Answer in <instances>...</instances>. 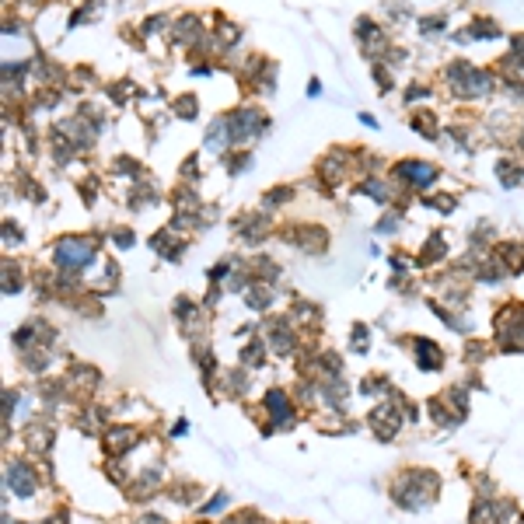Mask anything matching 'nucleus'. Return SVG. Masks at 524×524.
I'll use <instances>...</instances> for the list:
<instances>
[{
  "mask_svg": "<svg viewBox=\"0 0 524 524\" xmlns=\"http://www.w3.org/2000/svg\"><path fill=\"white\" fill-rule=\"evenodd\" d=\"M262 129H266V119H262L259 112H252V108L234 112V115H231V122H227L231 140H245V136H255V133H262Z\"/></svg>",
  "mask_w": 524,
  "mask_h": 524,
  "instance_id": "f03ea898",
  "label": "nucleus"
},
{
  "mask_svg": "<svg viewBox=\"0 0 524 524\" xmlns=\"http://www.w3.org/2000/svg\"><path fill=\"white\" fill-rule=\"evenodd\" d=\"M133 440H136V433H133V430H126V433H108V447H112V451H119L122 444L129 447Z\"/></svg>",
  "mask_w": 524,
  "mask_h": 524,
  "instance_id": "423d86ee",
  "label": "nucleus"
},
{
  "mask_svg": "<svg viewBox=\"0 0 524 524\" xmlns=\"http://www.w3.org/2000/svg\"><path fill=\"white\" fill-rule=\"evenodd\" d=\"M91 245L88 241H77V238H63L60 245H56V262L63 266V269H81V266H88L91 262Z\"/></svg>",
  "mask_w": 524,
  "mask_h": 524,
  "instance_id": "f257e3e1",
  "label": "nucleus"
},
{
  "mask_svg": "<svg viewBox=\"0 0 524 524\" xmlns=\"http://www.w3.org/2000/svg\"><path fill=\"white\" fill-rule=\"evenodd\" d=\"M179 112H186V115L193 119V115H196V102H193V98H186V102H179Z\"/></svg>",
  "mask_w": 524,
  "mask_h": 524,
  "instance_id": "6e6552de",
  "label": "nucleus"
},
{
  "mask_svg": "<svg viewBox=\"0 0 524 524\" xmlns=\"http://www.w3.org/2000/svg\"><path fill=\"white\" fill-rule=\"evenodd\" d=\"M399 175H409L413 186H430L437 179V172L430 165H419V161H409V165H399Z\"/></svg>",
  "mask_w": 524,
  "mask_h": 524,
  "instance_id": "20e7f679",
  "label": "nucleus"
},
{
  "mask_svg": "<svg viewBox=\"0 0 524 524\" xmlns=\"http://www.w3.org/2000/svg\"><path fill=\"white\" fill-rule=\"evenodd\" d=\"M7 483H11V490H18L21 497H28V493H32V486H35V475L28 472V465H25V461H14V465L7 468Z\"/></svg>",
  "mask_w": 524,
  "mask_h": 524,
  "instance_id": "7ed1b4c3",
  "label": "nucleus"
},
{
  "mask_svg": "<svg viewBox=\"0 0 524 524\" xmlns=\"http://www.w3.org/2000/svg\"><path fill=\"white\" fill-rule=\"evenodd\" d=\"M266 406H269V413H273V419H276V423H283V419L290 416L283 392H269V395H266Z\"/></svg>",
  "mask_w": 524,
  "mask_h": 524,
  "instance_id": "39448f33",
  "label": "nucleus"
},
{
  "mask_svg": "<svg viewBox=\"0 0 524 524\" xmlns=\"http://www.w3.org/2000/svg\"><path fill=\"white\" fill-rule=\"evenodd\" d=\"M269 301H273V294H248V305L252 308H266Z\"/></svg>",
  "mask_w": 524,
  "mask_h": 524,
  "instance_id": "0eeeda50",
  "label": "nucleus"
}]
</instances>
